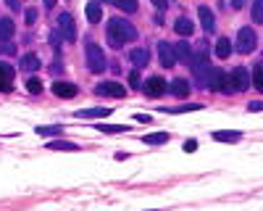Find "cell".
Segmentation results:
<instances>
[{"instance_id": "cell-1", "label": "cell", "mask_w": 263, "mask_h": 211, "mask_svg": "<svg viewBox=\"0 0 263 211\" xmlns=\"http://www.w3.org/2000/svg\"><path fill=\"white\" fill-rule=\"evenodd\" d=\"M105 37H108V45H111V48H121L124 42L137 40V29L132 27L127 19H111L108 21V29H105Z\"/></svg>"}, {"instance_id": "cell-2", "label": "cell", "mask_w": 263, "mask_h": 211, "mask_svg": "<svg viewBox=\"0 0 263 211\" xmlns=\"http://www.w3.org/2000/svg\"><path fill=\"white\" fill-rule=\"evenodd\" d=\"M87 69H90L92 74H103V71L108 69V61H105L103 50H100L95 42L87 45Z\"/></svg>"}, {"instance_id": "cell-3", "label": "cell", "mask_w": 263, "mask_h": 211, "mask_svg": "<svg viewBox=\"0 0 263 211\" xmlns=\"http://www.w3.org/2000/svg\"><path fill=\"white\" fill-rule=\"evenodd\" d=\"M255 45H258V37H255L253 29H250V27H242V29H239V32H237V50L247 56V53L255 50Z\"/></svg>"}, {"instance_id": "cell-4", "label": "cell", "mask_w": 263, "mask_h": 211, "mask_svg": "<svg viewBox=\"0 0 263 211\" xmlns=\"http://www.w3.org/2000/svg\"><path fill=\"white\" fill-rule=\"evenodd\" d=\"M95 93L105 95V98H124V95H127V90H124L116 79H105V82H100V85L95 87Z\"/></svg>"}, {"instance_id": "cell-5", "label": "cell", "mask_w": 263, "mask_h": 211, "mask_svg": "<svg viewBox=\"0 0 263 211\" xmlns=\"http://www.w3.org/2000/svg\"><path fill=\"white\" fill-rule=\"evenodd\" d=\"M229 77H231V85H234L237 93H239V90H247V87L253 85V77H250V71H247L245 66H237V69L231 71Z\"/></svg>"}, {"instance_id": "cell-6", "label": "cell", "mask_w": 263, "mask_h": 211, "mask_svg": "<svg viewBox=\"0 0 263 211\" xmlns=\"http://www.w3.org/2000/svg\"><path fill=\"white\" fill-rule=\"evenodd\" d=\"M58 32L64 40H74L76 37V27H74V16L71 13H61L58 16Z\"/></svg>"}, {"instance_id": "cell-7", "label": "cell", "mask_w": 263, "mask_h": 211, "mask_svg": "<svg viewBox=\"0 0 263 211\" xmlns=\"http://www.w3.org/2000/svg\"><path fill=\"white\" fill-rule=\"evenodd\" d=\"M158 58H161V64H164V66H168V69L176 66V61H179L171 42H158Z\"/></svg>"}, {"instance_id": "cell-8", "label": "cell", "mask_w": 263, "mask_h": 211, "mask_svg": "<svg viewBox=\"0 0 263 211\" xmlns=\"http://www.w3.org/2000/svg\"><path fill=\"white\" fill-rule=\"evenodd\" d=\"M142 90H145V95H148V98H161V95L166 93V82L161 79V77H150L142 85Z\"/></svg>"}, {"instance_id": "cell-9", "label": "cell", "mask_w": 263, "mask_h": 211, "mask_svg": "<svg viewBox=\"0 0 263 211\" xmlns=\"http://www.w3.org/2000/svg\"><path fill=\"white\" fill-rule=\"evenodd\" d=\"M13 77H16V71H13L11 64H0V93H8L13 87Z\"/></svg>"}, {"instance_id": "cell-10", "label": "cell", "mask_w": 263, "mask_h": 211, "mask_svg": "<svg viewBox=\"0 0 263 211\" xmlns=\"http://www.w3.org/2000/svg\"><path fill=\"white\" fill-rule=\"evenodd\" d=\"M53 93H56L58 98H74L76 93H79V87L76 85H71V82H53Z\"/></svg>"}, {"instance_id": "cell-11", "label": "cell", "mask_w": 263, "mask_h": 211, "mask_svg": "<svg viewBox=\"0 0 263 211\" xmlns=\"http://www.w3.org/2000/svg\"><path fill=\"white\" fill-rule=\"evenodd\" d=\"M129 61L134 64L137 69H142V66H148V61H150V53L145 48H132L129 50Z\"/></svg>"}, {"instance_id": "cell-12", "label": "cell", "mask_w": 263, "mask_h": 211, "mask_svg": "<svg viewBox=\"0 0 263 211\" xmlns=\"http://www.w3.org/2000/svg\"><path fill=\"white\" fill-rule=\"evenodd\" d=\"M197 16H200V24H203L205 32H213V29H216V16H213V11L205 8V5H200V8H197Z\"/></svg>"}, {"instance_id": "cell-13", "label": "cell", "mask_w": 263, "mask_h": 211, "mask_svg": "<svg viewBox=\"0 0 263 211\" xmlns=\"http://www.w3.org/2000/svg\"><path fill=\"white\" fill-rule=\"evenodd\" d=\"M213 140H219V142H239L242 140V132L239 130H216Z\"/></svg>"}, {"instance_id": "cell-14", "label": "cell", "mask_w": 263, "mask_h": 211, "mask_svg": "<svg viewBox=\"0 0 263 211\" xmlns=\"http://www.w3.org/2000/svg\"><path fill=\"white\" fill-rule=\"evenodd\" d=\"M84 13H87V21H92V24H98V21L103 19V8H100L98 0H90L87 8H84Z\"/></svg>"}, {"instance_id": "cell-15", "label": "cell", "mask_w": 263, "mask_h": 211, "mask_svg": "<svg viewBox=\"0 0 263 211\" xmlns=\"http://www.w3.org/2000/svg\"><path fill=\"white\" fill-rule=\"evenodd\" d=\"M174 32L176 35H182V37H190L192 32H195V24H192V21L190 19H176V24H174Z\"/></svg>"}, {"instance_id": "cell-16", "label": "cell", "mask_w": 263, "mask_h": 211, "mask_svg": "<svg viewBox=\"0 0 263 211\" xmlns=\"http://www.w3.org/2000/svg\"><path fill=\"white\" fill-rule=\"evenodd\" d=\"M13 32H16V27H13L11 16H8V19H0V40H3V42H11Z\"/></svg>"}, {"instance_id": "cell-17", "label": "cell", "mask_w": 263, "mask_h": 211, "mask_svg": "<svg viewBox=\"0 0 263 211\" xmlns=\"http://www.w3.org/2000/svg\"><path fill=\"white\" fill-rule=\"evenodd\" d=\"M21 69L24 71H37L40 69V56H37V53H27V56L21 58Z\"/></svg>"}, {"instance_id": "cell-18", "label": "cell", "mask_w": 263, "mask_h": 211, "mask_svg": "<svg viewBox=\"0 0 263 211\" xmlns=\"http://www.w3.org/2000/svg\"><path fill=\"white\" fill-rule=\"evenodd\" d=\"M111 114V108H82V111H76V116H82V119H100V116H108Z\"/></svg>"}, {"instance_id": "cell-19", "label": "cell", "mask_w": 263, "mask_h": 211, "mask_svg": "<svg viewBox=\"0 0 263 211\" xmlns=\"http://www.w3.org/2000/svg\"><path fill=\"white\" fill-rule=\"evenodd\" d=\"M171 93H174L176 98H187V95H190V82H187V79H174V82H171Z\"/></svg>"}, {"instance_id": "cell-20", "label": "cell", "mask_w": 263, "mask_h": 211, "mask_svg": "<svg viewBox=\"0 0 263 211\" xmlns=\"http://www.w3.org/2000/svg\"><path fill=\"white\" fill-rule=\"evenodd\" d=\"M142 142H148V145H164V142H168V135L166 132H150V135H142Z\"/></svg>"}, {"instance_id": "cell-21", "label": "cell", "mask_w": 263, "mask_h": 211, "mask_svg": "<svg viewBox=\"0 0 263 211\" xmlns=\"http://www.w3.org/2000/svg\"><path fill=\"white\" fill-rule=\"evenodd\" d=\"M174 50H176V58H182V61H187V64H195V58H192V50H190L187 42H179Z\"/></svg>"}, {"instance_id": "cell-22", "label": "cell", "mask_w": 263, "mask_h": 211, "mask_svg": "<svg viewBox=\"0 0 263 211\" xmlns=\"http://www.w3.org/2000/svg\"><path fill=\"white\" fill-rule=\"evenodd\" d=\"M213 53H216V56H219V58H229V53H231V45H229V40H227V37H221V40L216 42Z\"/></svg>"}, {"instance_id": "cell-23", "label": "cell", "mask_w": 263, "mask_h": 211, "mask_svg": "<svg viewBox=\"0 0 263 211\" xmlns=\"http://www.w3.org/2000/svg\"><path fill=\"white\" fill-rule=\"evenodd\" d=\"M48 148H50V150H79L76 142H66V140H50Z\"/></svg>"}, {"instance_id": "cell-24", "label": "cell", "mask_w": 263, "mask_h": 211, "mask_svg": "<svg viewBox=\"0 0 263 211\" xmlns=\"http://www.w3.org/2000/svg\"><path fill=\"white\" fill-rule=\"evenodd\" d=\"M250 77H253V87L263 93V64H255V66H253V74H250Z\"/></svg>"}, {"instance_id": "cell-25", "label": "cell", "mask_w": 263, "mask_h": 211, "mask_svg": "<svg viewBox=\"0 0 263 211\" xmlns=\"http://www.w3.org/2000/svg\"><path fill=\"white\" fill-rule=\"evenodd\" d=\"M108 3H113L116 8H121L124 13H134L137 11V0H108Z\"/></svg>"}, {"instance_id": "cell-26", "label": "cell", "mask_w": 263, "mask_h": 211, "mask_svg": "<svg viewBox=\"0 0 263 211\" xmlns=\"http://www.w3.org/2000/svg\"><path fill=\"white\" fill-rule=\"evenodd\" d=\"M253 21L263 24V0H253Z\"/></svg>"}, {"instance_id": "cell-27", "label": "cell", "mask_w": 263, "mask_h": 211, "mask_svg": "<svg viewBox=\"0 0 263 211\" xmlns=\"http://www.w3.org/2000/svg\"><path fill=\"white\" fill-rule=\"evenodd\" d=\"M203 106L197 103H187V106H174V108H166V114H182V111H200Z\"/></svg>"}, {"instance_id": "cell-28", "label": "cell", "mask_w": 263, "mask_h": 211, "mask_svg": "<svg viewBox=\"0 0 263 211\" xmlns=\"http://www.w3.org/2000/svg\"><path fill=\"white\" fill-rule=\"evenodd\" d=\"M27 90H29L32 95H40V93H42V82L37 79V77H29V79H27Z\"/></svg>"}, {"instance_id": "cell-29", "label": "cell", "mask_w": 263, "mask_h": 211, "mask_svg": "<svg viewBox=\"0 0 263 211\" xmlns=\"http://www.w3.org/2000/svg\"><path fill=\"white\" fill-rule=\"evenodd\" d=\"M98 130H100V132H108V135H111V132H127L129 127H127V124H100Z\"/></svg>"}, {"instance_id": "cell-30", "label": "cell", "mask_w": 263, "mask_h": 211, "mask_svg": "<svg viewBox=\"0 0 263 211\" xmlns=\"http://www.w3.org/2000/svg\"><path fill=\"white\" fill-rule=\"evenodd\" d=\"M129 85L134 87V90H137V87H142V79H140V71H137V69L129 74Z\"/></svg>"}, {"instance_id": "cell-31", "label": "cell", "mask_w": 263, "mask_h": 211, "mask_svg": "<svg viewBox=\"0 0 263 211\" xmlns=\"http://www.w3.org/2000/svg\"><path fill=\"white\" fill-rule=\"evenodd\" d=\"M37 132L40 135H53V138H56V135H61V127H37Z\"/></svg>"}, {"instance_id": "cell-32", "label": "cell", "mask_w": 263, "mask_h": 211, "mask_svg": "<svg viewBox=\"0 0 263 211\" xmlns=\"http://www.w3.org/2000/svg\"><path fill=\"white\" fill-rule=\"evenodd\" d=\"M24 16H27V24L32 27L34 21H37V8H27V11H24Z\"/></svg>"}, {"instance_id": "cell-33", "label": "cell", "mask_w": 263, "mask_h": 211, "mask_svg": "<svg viewBox=\"0 0 263 211\" xmlns=\"http://www.w3.org/2000/svg\"><path fill=\"white\" fill-rule=\"evenodd\" d=\"M197 150V140H187L184 142V153H195Z\"/></svg>"}, {"instance_id": "cell-34", "label": "cell", "mask_w": 263, "mask_h": 211, "mask_svg": "<svg viewBox=\"0 0 263 211\" xmlns=\"http://www.w3.org/2000/svg\"><path fill=\"white\" fill-rule=\"evenodd\" d=\"M50 45H56V48H61V32H53V35H50Z\"/></svg>"}, {"instance_id": "cell-35", "label": "cell", "mask_w": 263, "mask_h": 211, "mask_svg": "<svg viewBox=\"0 0 263 211\" xmlns=\"http://www.w3.org/2000/svg\"><path fill=\"white\" fill-rule=\"evenodd\" d=\"M247 108H250L253 114H255V111H263V103H261V101H253L250 106H247Z\"/></svg>"}, {"instance_id": "cell-36", "label": "cell", "mask_w": 263, "mask_h": 211, "mask_svg": "<svg viewBox=\"0 0 263 211\" xmlns=\"http://www.w3.org/2000/svg\"><path fill=\"white\" fill-rule=\"evenodd\" d=\"M153 5H156V8H158V11H166L168 0H153Z\"/></svg>"}, {"instance_id": "cell-37", "label": "cell", "mask_w": 263, "mask_h": 211, "mask_svg": "<svg viewBox=\"0 0 263 211\" xmlns=\"http://www.w3.org/2000/svg\"><path fill=\"white\" fill-rule=\"evenodd\" d=\"M5 3H8L11 11H19V0H5Z\"/></svg>"}, {"instance_id": "cell-38", "label": "cell", "mask_w": 263, "mask_h": 211, "mask_svg": "<svg viewBox=\"0 0 263 211\" xmlns=\"http://www.w3.org/2000/svg\"><path fill=\"white\" fill-rule=\"evenodd\" d=\"M245 5V0H231V8H242Z\"/></svg>"}, {"instance_id": "cell-39", "label": "cell", "mask_w": 263, "mask_h": 211, "mask_svg": "<svg viewBox=\"0 0 263 211\" xmlns=\"http://www.w3.org/2000/svg\"><path fill=\"white\" fill-rule=\"evenodd\" d=\"M56 3H58V0H45V5H48V8H53Z\"/></svg>"}, {"instance_id": "cell-40", "label": "cell", "mask_w": 263, "mask_h": 211, "mask_svg": "<svg viewBox=\"0 0 263 211\" xmlns=\"http://www.w3.org/2000/svg\"><path fill=\"white\" fill-rule=\"evenodd\" d=\"M148 211H156V209H148Z\"/></svg>"}]
</instances>
